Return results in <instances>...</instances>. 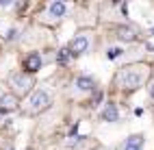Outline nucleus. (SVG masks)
Instances as JSON below:
<instances>
[{
	"instance_id": "nucleus-14",
	"label": "nucleus",
	"mask_w": 154,
	"mask_h": 150,
	"mask_svg": "<svg viewBox=\"0 0 154 150\" xmlns=\"http://www.w3.org/2000/svg\"><path fill=\"white\" fill-rule=\"evenodd\" d=\"M15 37H17V31H15V28H11V31H9V35H7V39L11 42V39H15Z\"/></svg>"
},
{
	"instance_id": "nucleus-9",
	"label": "nucleus",
	"mask_w": 154,
	"mask_h": 150,
	"mask_svg": "<svg viewBox=\"0 0 154 150\" xmlns=\"http://www.w3.org/2000/svg\"><path fill=\"white\" fill-rule=\"evenodd\" d=\"M143 148V137L141 135H132L126 139V144H124V150H141Z\"/></svg>"
},
{
	"instance_id": "nucleus-6",
	"label": "nucleus",
	"mask_w": 154,
	"mask_h": 150,
	"mask_svg": "<svg viewBox=\"0 0 154 150\" xmlns=\"http://www.w3.org/2000/svg\"><path fill=\"white\" fill-rule=\"evenodd\" d=\"M39 67H42V57H39L37 52L28 55V57L24 59V70H26V72H37Z\"/></svg>"
},
{
	"instance_id": "nucleus-16",
	"label": "nucleus",
	"mask_w": 154,
	"mask_h": 150,
	"mask_svg": "<svg viewBox=\"0 0 154 150\" xmlns=\"http://www.w3.org/2000/svg\"><path fill=\"white\" fill-rule=\"evenodd\" d=\"M152 35H154V28H152Z\"/></svg>"
},
{
	"instance_id": "nucleus-11",
	"label": "nucleus",
	"mask_w": 154,
	"mask_h": 150,
	"mask_svg": "<svg viewBox=\"0 0 154 150\" xmlns=\"http://www.w3.org/2000/svg\"><path fill=\"white\" fill-rule=\"evenodd\" d=\"M117 35H119L122 42H132V39L137 37V35H135V31H132V28H126V26H122L119 31H117Z\"/></svg>"
},
{
	"instance_id": "nucleus-4",
	"label": "nucleus",
	"mask_w": 154,
	"mask_h": 150,
	"mask_svg": "<svg viewBox=\"0 0 154 150\" xmlns=\"http://www.w3.org/2000/svg\"><path fill=\"white\" fill-rule=\"evenodd\" d=\"M69 55H83L89 50V37L87 35H76L74 39H72V44H69Z\"/></svg>"
},
{
	"instance_id": "nucleus-3",
	"label": "nucleus",
	"mask_w": 154,
	"mask_h": 150,
	"mask_svg": "<svg viewBox=\"0 0 154 150\" xmlns=\"http://www.w3.org/2000/svg\"><path fill=\"white\" fill-rule=\"evenodd\" d=\"M9 85L13 89V96H24L33 87V76L24 74V72H13V74H9Z\"/></svg>"
},
{
	"instance_id": "nucleus-15",
	"label": "nucleus",
	"mask_w": 154,
	"mask_h": 150,
	"mask_svg": "<svg viewBox=\"0 0 154 150\" xmlns=\"http://www.w3.org/2000/svg\"><path fill=\"white\" fill-rule=\"evenodd\" d=\"M150 96H152V98H154V81H152V83H150Z\"/></svg>"
},
{
	"instance_id": "nucleus-5",
	"label": "nucleus",
	"mask_w": 154,
	"mask_h": 150,
	"mask_svg": "<svg viewBox=\"0 0 154 150\" xmlns=\"http://www.w3.org/2000/svg\"><path fill=\"white\" fill-rule=\"evenodd\" d=\"M17 105H20L17 96H13V94H2L0 96V111H15Z\"/></svg>"
},
{
	"instance_id": "nucleus-2",
	"label": "nucleus",
	"mask_w": 154,
	"mask_h": 150,
	"mask_svg": "<svg viewBox=\"0 0 154 150\" xmlns=\"http://www.w3.org/2000/svg\"><path fill=\"white\" fill-rule=\"evenodd\" d=\"M50 105H52L50 94L46 92V89H37V92H33V96L28 98V109H26V111H28L30 115H37V113L46 111Z\"/></svg>"
},
{
	"instance_id": "nucleus-1",
	"label": "nucleus",
	"mask_w": 154,
	"mask_h": 150,
	"mask_svg": "<svg viewBox=\"0 0 154 150\" xmlns=\"http://www.w3.org/2000/svg\"><path fill=\"white\" fill-rule=\"evenodd\" d=\"M150 76V67L143 63H135V65H126L119 70L117 74V83L124 89H139Z\"/></svg>"
},
{
	"instance_id": "nucleus-12",
	"label": "nucleus",
	"mask_w": 154,
	"mask_h": 150,
	"mask_svg": "<svg viewBox=\"0 0 154 150\" xmlns=\"http://www.w3.org/2000/svg\"><path fill=\"white\" fill-rule=\"evenodd\" d=\"M122 52H124V50H122L119 46H113V48H109V50H106V59H111V61H113V59L122 57Z\"/></svg>"
},
{
	"instance_id": "nucleus-7",
	"label": "nucleus",
	"mask_w": 154,
	"mask_h": 150,
	"mask_svg": "<svg viewBox=\"0 0 154 150\" xmlns=\"http://www.w3.org/2000/svg\"><path fill=\"white\" fill-rule=\"evenodd\" d=\"M65 11H67V7H65V2H61V0H54V2H50V7H48L50 17H63Z\"/></svg>"
},
{
	"instance_id": "nucleus-8",
	"label": "nucleus",
	"mask_w": 154,
	"mask_h": 150,
	"mask_svg": "<svg viewBox=\"0 0 154 150\" xmlns=\"http://www.w3.org/2000/svg\"><path fill=\"white\" fill-rule=\"evenodd\" d=\"M102 117H104L106 120V122H117V120H119V111H117V107L115 105H106L104 107V111H102Z\"/></svg>"
},
{
	"instance_id": "nucleus-10",
	"label": "nucleus",
	"mask_w": 154,
	"mask_h": 150,
	"mask_svg": "<svg viewBox=\"0 0 154 150\" xmlns=\"http://www.w3.org/2000/svg\"><path fill=\"white\" fill-rule=\"evenodd\" d=\"M76 87L80 89V92H89V89H94V78H89V76H78V78H76Z\"/></svg>"
},
{
	"instance_id": "nucleus-13",
	"label": "nucleus",
	"mask_w": 154,
	"mask_h": 150,
	"mask_svg": "<svg viewBox=\"0 0 154 150\" xmlns=\"http://www.w3.org/2000/svg\"><path fill=\"white\" fill-rule=\"evenodd\" d=\"M57 59H59V63H67L69 59H72V55H69V50H67V48H63V50L59 52V57H57Z\"/></svg>"
}]
</instances>
